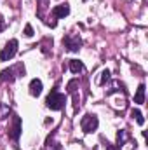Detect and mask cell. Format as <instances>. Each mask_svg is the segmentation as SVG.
I'll return each mask as SVG.
<instances>
[{
    "mask_svg": "<svg viewBox=\"0 0 148 150\" xmlns=\"http://www.w3.org/2000/svg\"><path fill=\"white\" fill-rule=\"evenodd\" d=\"M68 14H70V5L68 4H59V5H56L52 9V16L54 18H65Z\"/></svg>",
    "mask_w": 148,
    "mask_h": 150,
    "instance_id": "obj_6",
    "label": "cell"
},
{
    "mask_svg": "<svg viewBox=\"0 0 148 150\" xmlns=\"http://www.w3.org/2000/svg\"><path fill=\"white\" fill-rule=\"evenodd\" d=\"M65 103H66V96L61 94V93H58L56 89H52L51 94H49L47 100H45V105H47V108H51V110H61V108L65 107Z\"/></svg>",
    "mask_w": 148,
    "mask_h": 150,
    "instance_id": "obj_1",
    "label": "cell"
},
{
    "mask_svg": "<svg viewBox=\"0 0 148 150\" xmlns=\"http://www.w3.org/2000/svg\"><path fill=\"white\" fill-rule=\"evenodd\" d=\"M125 140H127L125 131H118V133H117V147H122V145L125 143Z\"/></svg>",
    "mask_w": 148,
    "mask_h": 150,
    "instance_id": "obj_12",
    "label": "cell"
},
{
    "mask_svg": "<svg viewBox=\"0 0 148 150\" xmlns=\"http://www.w3.org/2000/svg\"><path fill=\"white\" fill-rule=\"evenodd\" d=\"M63 45L70 52H77L80 49V45H82V38L78 35H66V37H63Z\"/></svg>",
    "mask_w": 148,
    "mask_h": 150,
    "instance_id": "obj_4",
    "label": "cell"
},
{
    "mask_svg": "<svg viewBox=\"0 0 148 150\" xmlns=\"http://www.w3.org/2000/svg\"><path fill=\"white\" fill-rule=\"evenodd\" d=\"M105 149H106V150H120V147H117V145H111V143H106V145H105Z\"/></svg>",
    "mask_w": 148,
    "mask_h": 150,
    "instance_id": "obj_16",
    "label": "cell"
},
{
    "mask_svg": "<svg viewBox=\"0 0 148 150\" xmlns=\"http://www.w3.org/2000/svg\"><path fill=\"white\" fill-rule=\"evenodd\" d=\"M82 70H84L82 61H78V59H70V72H72V74H78V72H82Z\"/></svg>",
    "mask_w": 148,
    "mask_h": 150,
    "instance_id": "obj_10",
    "label": "cell"
},
{
    "mask_svg": "<svg viewBox=\"0 0 148 150\" xmlns=\"http://www.w3.org/2000/svg\"><path fill=\"white\" fill-rule=\"evenodd\" d=\"M54 150H63V147H61V145H56V147H54Z\"/></svg>",
    "mask_w": 148,
    "mask_h": 150,
    "instance_id": "obj_18",
    "label": "cell"
},
{
    "mask_svg": "<svg viewBox=\"0 0 148 150\" xmlns=\"http://www.w3.org/2000/svg\"><path fill=\"white\" fill-rule=\"evenodd\" d=\"M4 28H5V21H4V16L0 14V32H2Z\"/></svg>",
    "mask_w": 148,
    "mask_h": 150,
    "instance_id": "obj_17",
    "label": "cell"
},
{
    "mask_svg": "<svg viewBox=\"0 0 148 150\" xmlns=\"http://www.w3.org/2000/svg\"><path fill=\"white\" fill-rule=\"evenodd\" d=\"M25 35H26V37H33V28H32V25H26V26H25Z\"/></svg>",
    "mask_w": 148,
    "mask_h": 150,
    "instance_id": "obj_15",
    "label": "cell"
},
{
    "mask_svg": "<svg viewBox=\"0 0 148 150\" xmlns=\"http://www.w3.org/2000/svg\"><path fill=\"white\" fill-rule=\"evenodd\" d=\"M103 77H101V80H99V84H105V82H106V80H108V79H110V72H108V70H103Z\"/></svg>",
    "mask_w": 148,
    "mask_h": 150,
    "instance_id": "obj_14",
    "label": "cell"
},
{
    "mask_svg": "<svg viewBox=\"0 0 148 150\" xmlns=\"http://www.w3.org/2000/svg\"><path fill=\"white\" fill-rule=\"evenodd\" d=\"M16 72H19V74L25 75V67L23 65H16L14 68H7V70H4L2 74H0V82H12L18 75H16Z\"/></svg>",
    "mask_w": 148,
    "mask_h": 150,
    "instance_id": "obj_5",
    "label": "cell"
},
{
    "mask_svg": "<svg viewBox=\"0 0 148 150\" xmlns=\"http://www.w3.org/2000/svg\"><path fill=\"white\" fill-rule=\"evenodd\" d=\"M131 117H132V119H136V122H138L140 126H143V124H145V117H143V113L140 112L138 108H132V110H131Z\"/></svg>",
    "mask_w": 148,
    "mask_h": 150,
    "instance_id": "obj_11",
    "label": "cell"
},
{
    "mask_svg": "<svg viewBox=\"0 0 148 150\" xmlns=\"http://www.w3.org/2000/svg\"><path fill=\"white\" fill-rule=\"evenodd\" d=\"M19 134H21V119H19L18 115H14V126L9 129V136H11L12 140H18Z\"/></svg>",
    "mask_w": 148,
    "mask_h": 150,
    "instance_id": "obj_7",
    "label": "cell"
},
{
    "mask_svg": "<svg viewBox=\"0 0 148 150\" xmlns=\"http://www.w3.org/2000/svg\"><path fill=\"white\" fill-rule=\"evenodd\" d=\"M9 107H5V105H0V119H5V113H9Z\"/></svg>",
    "mask_w": 148,
    "mask_h": 150,
    "instance_id": "obj_13",
    "label": "cell"
},
{
    "mask_svg": "<svg viewBox=\"0 0 148 150\" xmlns=\"http://www.w3.org/2000/svg\"><path fill=\"white\" fill-rule=\"evenodd\" d=\"M16 52H18V40H16V38H11V40L4 45V49L0 51V61H9V59H12V58L16 56Z\"/></svg>",
    "mask_w": 148,
    "mask_h": 150,
    "instance_id": "obj_3",
    "label": "cell"
},
{
    "mask_svg": "<svg viewBox=\"0 0 148 150\" xmlns=\"http://www.w3.org/2000/svg\"><path fill=\"white\" fill-rule=\"evenodd\" d=\"M98 126H99V120H98V117H96L94 113H87V115H84L82 120H80V127H82V131L87 133V134L94 133V131L98 129Z\"/></svg>",
    "mask_w": 148,
    "mask_h": 150,
    "instance_id": "obj_2",
    "label": "cell"
},
{
    "mask_svg": "<svg viewBox=\"0 0 148 150\" xmlns=\"http://www.w3.org/2000/svg\"><path fill=\"white\" fill-rule=\"evenodd\" d=\"M40 93H42V80L33 79V80L30 82V94H32V96H38Z\"/></svg>",
    "mask_w": 148,
    "mask_h": 150,
    "instance_id": "obj_8",
    "label": "cell"
},
{
    "mask_svg": "<svg viewBox=\"0 0 148 150\" xmlns=\"http://www.w3.org/2000/svg\"><path fill=\"white\" fill-rule=\"evenodd\" d=\"M134 103H138V105L145 103V84H140V87L134 94Z\"/></svg>",
    "mask_w": 148,
    "mask_h": 150,
    "instance_id": "obj_9",
    "label": "cell"
}]
</instances>
